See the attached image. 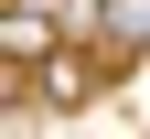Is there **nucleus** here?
Instances as JSON below:
<instances>
[{"mask_svg":"<svg viewBox=\"0 0 150 139\" xmlns=\"http://www.w3.org/2000/svg\"><path fill=\"white\" fill-rule=\"evenodd\" d=\"M54 32H64V22H54L43 0H11V22H0V54H11V64H43V54H54Z\"/></svg>","mask_w":150,"mask_h":139,"instance_id":"obj_1","label":"nucleus"},{"mask_svg":"<svg viewBox=\"0 0 150 139\" xmlns=\"http://www.w3.org/2000/svg\"><path fill=\"white\" fill-rule=\"evenodd\" d=\"M97 43H107V54H150V0H107Z\"/></svg>","mask_w":150,"mask_h":139,"instance_id":"obj_2","label":"nucleus"},{"mask_svg":"<svg viewBox=\"0 0 150 139\" xmlns=\"http://www.w3.org/2000/svg\"><path fill=\"white\" fill-rule=\"evenodd\" d=\"M54 22H64V43H97V22H107V0H43Z\"/></svg>","mask_w":150,"mask_h":139,"instance_id":"obj_3","label":"nucleus"},{"mask_svg":"<svg viewBox=\"0 0 150 139\" xmlns=\"http://www.w3.org/2000/svg\"><path fill=\"white\" fill-rule=\"evenodd\" d=\"M43 86H54V96H64V107H75V96H86V86H97V75H86V64H75V54H43Z\"/></svg>","mask_w":150,"mask_h":139,"instance_id":"obj_4","label":"nucleus"}]
</instances>
